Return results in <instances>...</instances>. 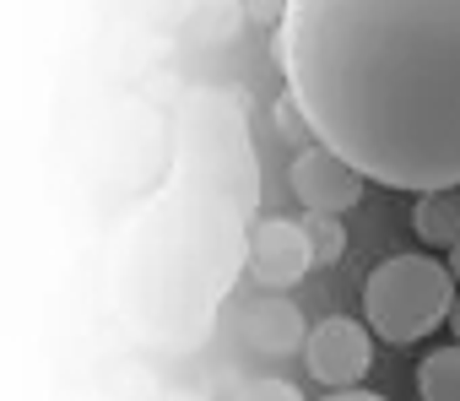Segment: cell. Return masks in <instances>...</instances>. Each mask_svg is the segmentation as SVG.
<instances>
[{
    "mask_svg": "<svg viewBox=\"0 0 460 401\" xmlns=\"http://www.w3.org/2000/svg\"><path fill=\"white\" fill-rule=\"evenodd\" d=\"M277 66L363 179L460 190V0H288Z\"/></svg>",
    "mask_w": 460,
    "mask_h": 401,
    "instance_id": "cell-1",
    "label": "cell"
},
{
    "mask_svg": "<svg viewBox=\"0 0 460 401\" xmlns=\"http://www.w3.org/2000/svg\"><path fill=\"white\" fill-rule=\"evenodd\" d=\"M261 174L244 109L227 93H190L173 130V179L141 200L109 266L119 315L152 347H195L250 266Z\"/></svg>",
    "mask_w": 460,
    "mask_h": 401,
    "instance_id": "cell-2",
    "label": "cell"
},
{
    "mask_svg": "<svg viewBox=\"0 0 460 401\" xmlns=\"http://www.w3.org/2000/svg\"><path fill=\"white\" fill-rule=\"evenodd\" d=\"M460 282L433 255H385L363 282V320L385 342H422L433 325L449 320Z\"/></svg>",
    "mask_w": 460,
    "mask_h": 401,
    "instance_id": "cell-3",
    "label": "cell"
},
{
    "mask_svg": "<svg viewBox=\"0 0 460 401\" xmlns=\"http://www.w3.org/2000/svg\"><path fill=\"white\" fill-rule=\"evenodd\" d=\"M288 184H293L298 207H304L309 218H341V212H352L358 200H363V184H368V179H363L341 152H331L325 141H309L304 152H293Z\"/></svg>",
    "mask_w": 460,
    "mask_h": 401,
    "instance_id": "cell-4",
    "label": "cell"
},
{
    "mask_svg": "<svg viewBox=\"0 0 460 401\" xmlns=\"http://www.w3.org/2000/svg\"><path fill=\"white\" fill-rule=\"evenodd\" d=\"M304 363H309V374H314L320 385H331V390H358V379H363L368 363H374V336H368V325H358V320H347V315H331V320H320V325L309 331Z\"/></svg>",
    "mask_w": 460,
    "mask_h": 401,
    "instance_id": "cell-5",
    "label": "cell"
},
{
    "mask_svg": "<svg viewBox=\"0 0 460 401\" xmlns=\"http://www.w3.org/2000/svg\"><path fill=\"white\" fill-rule=\"evenodd\" d=\"M250 272L261 288H298L309 272H314V245H309V228L293 223V218H261L255 234H250Z\"/></svg>",
    "mask_w": 460,
    "mask_h": 401,
    "instance_id": "cell-6",
    "label": "cell"
},
{
    "mask_svg": "<svg viewBox=\"0 0 460 401\" xmlns=\"http://www.w3.org/2000/svg\"><path fill=\"white\" fill-rule=\"evenodd\" d=\"M244 342L271 352V358H288V352L309 347V331H304V315L288 299H255L244 309Z\"/></svg>",
    "mask_w": 460,
    "mask_h": 401,
    "instance_id": "cell-7",
    "label": "cell"
},
{
    "mask_svg": "<svg viewBox=\"0 0 460 401\" xmlns=\"http://www.w3.org/2000/svg\"><path fill=\"white\" fill-rule=\"evenodd\" d=\"M411 228H417L422 245L455 250V245H460V190H428V195H417Z\"/></svg>",
    "mask_w": 460,
    "mask_h": 401,
    "instance_id": "cell-8",
    "label": "cell"
},
{
    "mask_svg": "<svg viewBox=\"0 0 460 401\" xmlns=\"http://www.w3.org/2000/svg\"><path fill=\"white\" fill-rule=\"evenodd\" d=\"M417 396L422 401H460V342H444L417 363Z\"/></svg>",
    "mask_w": 460,
    "mask_h": 401,
    "instance_id": "cell-9",
    "label": "cell"
},
{
    "mask_svg": "<svg viewBox=\"0 0 460 401\" xmlns=\"http://www.w3.org/2000/svg\"><path fill=\"white\" fill-rule=\"evenodd\" d=\"M309 245H314V266H341L347 261V228L341 218H304Z\"/></svg>",
    "mask_w": 460,
    "mask_h": 401,
    "instance_id": "cell-10",
    "label": "cell"
},
{
    "mask_svg": "<svg viewBox=\"0 0 460 401\" xmlns=\"http://www.w3.org/2000/svg\"><path fill=\"white\" fill-rule=\"evenodd\" d=\"M271 120H277V136H282L288 147H298V152H304V147L314 141V130H309V120H304V109H298V98H293V93H282V98H277Z\"/></svg>",
    "mask_w": 460,
    "mask_h": 401,
    "instance_id": "cell-11",
    "label": "cell"
},
{
    "mask_svg": "<svg viewBox=\"0 0 460 401\" xmlns=\"http://www.w3.org/2000/svg\"><path fill=\"white\" fill-rule=\"evenodd\" d=\"M239 401H304L288 379H255V385H244L239 390Z\"/></svg>",
    "mask_w": 460,
    "mask_h": 401,
    "instance_id": "cell-12",
    "label": "cell"
},
{
    "mask_svg": "<svg viewBox=\"0 0 460 401\" xmlns=\"http://www.w3.org/2000/svg\"><path fill=\"white\" fill-rule=\"evenodd\" d=\"M244 17L261 28H282L288 22V0H244Z\"/></svg>",
    "mask_w": 460,
    "mask_h": 401,
    "instance_id": "cell-13",
    "label": "cell"
},
{
    "mask_svg": "<svg viewBox=\"0 0 460 401\" xmlns=\"http://www.w3.org/2000/svg\"><path fill=\"white\" fill-rule=\"evenodd\" d=\"M325 401H390V396H379V390H331Z\"/></svg>",
    "mask_w": 460,
    "mask_h": 401,
    "instance_id": "cell-14",
    "label": "cell"
},
{
    "mask_svg": "<svg viewBox=\"0 0 460 401\" xmlns=\"http://www.w3.org/2000/svg\"><path fill=\"white\" fill-rule=\"evenodd\" d=\"M444 266H449V277H455V282H460V245H455V250H449V261H444Z\"/></svg>",
    "mask_w": 460,
    "mask_h": 401,
    "instance_id": "cell-15",
    "label": "cell"
},
{
    "mask_svg": "<svg viewBox=\"0 0 460 401\" xmlns=\"http://www.w3.org/2000/svg\"><path fill=\"white\" fill-rule=\"evenodd\" d=\"M449 331H455V342H460V299H455V309H449Z\"/></svg>",
    "mask_w": 460,
    "mask_h": 401,
    "instance_id": "cell-16",
    "label": "cell"
}]
</instances>
